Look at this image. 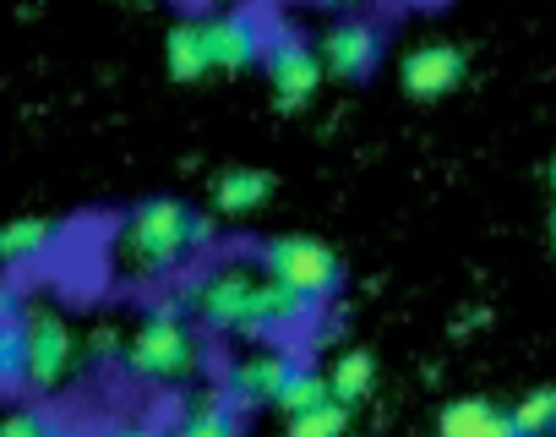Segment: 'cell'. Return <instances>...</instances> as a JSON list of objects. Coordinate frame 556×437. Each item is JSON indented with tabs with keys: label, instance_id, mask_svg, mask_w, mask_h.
<instances>
[{
	"label": "cell",
	"instance_id": "19",
	"mask_svg": "<svg viewBox=\"0 0 556 437\" xmlns=\"http://www.w3.org/2000/svg\"><path fill=\"white\" fill-rule=\"evenodd\" d=\"M344 426H350V404H339V399H323V404L290 415V437H344Z\"/></svg>",
	"mask_w": 556,
	"mask_h": 437
},
{
	"label": "cell",
	"instance_id": "29",
	"mask_svg": "<svg viewBox=\"0 0 556 437\" xmlns=\"http://www.w3.org/2000/svg\"><path fill=\"white\" fill-rule=\"evenodd\" d=\"M551 186H556V164H551Z\"/></svg>",
	"mask_w": 556,
	"mask_h": 437
},
{
	"label": "cell",
	"instance_id": "20",
	"mask_svg": "<svg viewBox=\"0 0 556 437\" xmlns=\"http://www.w3.org/2000/svg\"><path fill=\"white\" fill-rule=\"evenodd\" d=\"M323 399H333V394H328V372L295 366L290 383H285V394H278V410H285V415H301V410H312V404H323Z\"/></svg>",
	"mask_w": 556,
	"mask_h": 437
},
{
	"label": "cell",
	"instance_id": "26",
	"mask_svg": "<svg viewBox=\"0 0 556 437\" xmlns=\"http://www.w3.org/2000/svg\"><path fill=\"white\" fill-rule=\"evenodd\" d=\"M312 7H323V12H355L361 0H312Z\"/></svg>",
	"mask_w": 556,
	"mask_h": 437
},
{
	"label": "cell",
	"instance_id": "23",
	"mask_svg": "<svg viewBox=\"0 0 556 437\" xmlns=\"http://www.w3.org/2000/svg\"><path fill=\"white\" fill-rule=\"evenodd\" d=\"M12 317H28L23 290H17V285H0V323H12Z\"/></svg>",
	"mask_w": 556,
	"mask_h": 437
},
{
	"label": "cell",
	"instance_id": "24",
	"mask_svg": "<svg viewBox=\"0 0 556 437\" xmlns=\"http://www.w3.org/2000/svg\"><path fill=\"white\" fill-rule=\"evenodd\" d=\"M88 350H93V361H110V355H115V350H126V345H121L110 328H99V334L88 339Z\"/></svg>",
	"mask_w": 556,
	"mask_h": 437
},
{
	"label": "cell",
	"instance_id": "13",
	"mask_svg": "<svg viewBox=\"0 0 556 437\" xmlns=\"http://www.w3.org/2000/svg\"><path fill=\"white\" fill-rule=\"evenodd\" d=\"M164 61H169V77L175 83H202L207 72H213V55H207V28L191 17V23H175L169 28V50H164Z\"/></svg>",
	"mask_w": 556,
	"mask_h": 437
},
{
	"label": "cell",
	"instance_id": "21",
	"mask_svg": "<svg viewBox=\"0 0 556 437\" xmlns=\"http://www.w3.org/2000/svg\"><path fill=\"white\" fill-rule=\"evenodd\" d=\"M513 426H518L523 437H545V432H556V388L523 394V404L513 410Z\"/></svg>",
	"mask_w": 556,
	"mask_h": 437
},
{
	"label": "cell",
	"instance_id": "27",
	"mask_svg": "<svg viewBox=\"0 0 556 437\" xmlns=\"http://www.w3.org/2000/svg\"><path fill=\"white\" fill-rule=\"evenodd\" d=\"M50 437H88V432H77V426H55V421H50Z\"/></svg>",
	"mask_w": 556,
	"mask_h": 437
},
{
	"label": "cell",
	"instance_id": "3",
	"mask_svg": "<svg viewBox=\"0 0 556 437\" xmlns=\"http://www.w3.org/2000/svg\"><path fill=\"white\" fill-rule=\"evenodd\" d=\"M262 274H267L273 285H285V290L317 301V307H323V301L339 290V279H344L339 258H333L323 241H312V236H278V241H267V247H262Z\"/></svg>",
	"mask_w": 556,
	"mask_h": 437
},
{
	"label": "cell",
	"instance_id": "18",
	"mask_svg": "<svg viewBox=\"0 0 556 437\" xmlns=\"http://www.w3.org/2000/svg\"><path fill=\"white\" fill-rule=\"evenodd\" d=\"M28 388V328L23 317L0 323V394Z\"/></svg>",
	"mask_w": 556,
	"mask_h": 437
},
{
	"label": "cell",
	"instance_id": "25",
	"mask_svg": "<svg viewBox=\"0 0 556 437\" xmlns=\"http://www.w3.org/2000/svg\"><path fill=\"white\" fill-rule=\"evenodd\" d=\"M104 437H164L159 426H110Z\"/></svg>",
	"mask_w": 556,
	"mask_h": 437
},
{
	"label": "cell",
	"instance_id": "22",
	"mask_svg": "<svg viewBox=\"0 0 556 437\" xmlns=\"http://www.w3.org/2000/svg\"><path fill=\"white\" fill-rule=\"evenodd\" d=\"M0 437H50V421L39 410H17V415L0 421Z\"/></svg>",
	"mask_w": 556,
	"mask_h": 437
},
{
	"label": "cell",
	"instance_id": "14",
	"mask_svg": "<svg viewBox=\"0 0 556 437\" xmlns=\"http://www.w3.org/2000/svg\"><path fill=\"white\" fill-rule=\"evenodd\" d=\"M55 241H61V225H50V218H12L0 230V263H12V269L39 263L45 252H55Z\"/></svg>",
	"mask_w": 556,
	"mask_h": 437
},
{
	"label": "cell",
	"instance_id": "15",
	"mask_svg": "<svg viewBox=\"0 0 556 437\" xmlns=\"http://www.w3.org/2000/svg\"><path fill=\"white\" fill-rule=\"evenodd\" d=\"M175 437H240V404H235L229 394L207 388V394L191 404V415L175 426Z\"/></svg>",
	"mask_w": 556,
	"mask_h": 437
},
{
	"label": "cell",
	"instance_id": "17",
	"mask_svg": "<svg viewBox=\"0 0 556 437\" xmlns=\"http://www.w3.org/2000/svg\"><path fill=\"white\" fill-rule=\"evenodd\" d=\"M371 383H377V361H371L366 350H344V355L333 361V372H328V394H333L339 404H350V410L371 394Z\"/></svg>",
	"mask_w": 556,
	"mask_h": 437
},
{
	"label": "cell",
	"instance_id": "12",
	"mask_svg": "<svg viewBox=\"0 0 556 437\" xmlns=\"http://www.w3.org/2000/svg\"><path fill=\"white\" fill-rule=\"evenodd\" d=\"M437 432L442 437H523L513 426V410H496L491 399H458V404H447L442 421H437Z\"/></svg>",
	"mask_w": 556,
	"mask_h": 437
},
{
	"label": "cell",
	"instance_id": "5",
	"mask_svg": "<svg viewBox=\"0 0 556 437\" xmlns=\"http://www.w3.org/2000/svg\"><path fill=\"white\" fill-rule=\"evenodd\" d=\"M262 66H267L278 110H306L323 88V55L301 34H273L267 50H262Z\"/></svg>",
	"mask_w": 556,
	"mask_h": 437
},
{
	"label": "cell",
	"instance_id": "16",
	"mask_svg": "<svg viewBox=\"0 0 556 437\" xmlns=\"http://www.w3.org/2000/svg\"><path fill=\"white\" fill-rule=\"evenodd\" d=\"M267 191H273L267 170H229V175H218L213 202H218V213H251L267 202Z\"/></svg>",
	"mask_w": 556,
	"mask_h": 437
},
{
	"label": "cell",
	"instance_id": "9",
	"mask_svg": "<svg viewBox=\"0 0 556 437\" xmlns=\"http://www.w3.org/2000/svg\"><path fill=\"white\" fill-rule=\"evenodd\" d=\"M295 366H301V361H295V355H285V350H251V355H240V361H235V372H229L224 394H229L240 410L278 404V394H285V383H290V372H295Z\"/></svg>",
	"mask_w": 556,
	"mask_h": 437
},
{
	"label": "cell",
	"instance_id": "11",
	"mask_svg": "<svg viewBox=\"0 0 556 437\" xmlns=\"http://www.w3.org/2000/svg\"><path fill=\"white\" fill-rule=\"evenodd\" d=\"M464 83V50L458 45H420L404 61V88L409 99H442Z\"/></svg>",
	"mask_w": 556,
	"mask_h": 437
},
{
	"label": "cell",
	"instance_id": "2",
	"mask_svg": "<svg viewBox=\"0 0 556 437\" xmlns=\"http://www.w3.org/2000/svg\"><path fill=\"white\" fill-rule=\"evenodd\" d=\"M121 361H126V372H131L137 383L175 388V383H186V377L197 372L202 350H197V334L186 328L180 307L169 301V307H159V312H148V317L137 323V334L126 339Z\"/></svg>",
	"mask_w": 556,
	"mask_h": 437
},
{
	"label": "cell",
	"instance_id": "28",
	"mask_svg": "<svg viewBox=\"0 0 556 437\" xmlns=\"http://www.w3.org/2000/svg\"><path fill=\"white\" fill-rule=\"evenodd\" d=\"M551 241H556V213H551Z\"/></svg>",
	"mask_w": 556,
	"mask_h": 437
},
{
	"label": "cell",
	"instance_id": "10",
	"mask_svg": "<svg viewBox=\"0 0 556 437\" xmlns=\"http://www.w3.org/2000/svg\"><path fill=\"white\" fill-rule=\"evenodd\" d=\"M202 28H207V55H213L218 72H251L267 50V34L251 12H224V17H213Z\"/></svg>",
	"mask_w": 556,
	"mask_h": 437
},
{
	"label": "cell",
	"instance_id": "4",
	"mask_svg": "<svg viewBox=\"0 0 556 437\" xmlns=\"http://www.w3.org/2000/svg\"><path fill=\"white\" fill-rule=\"evenodd\" d=\"M23 328H28V388L55 394V388L77 372L83 345H77L72 323H66L55 307H34V312L23 317Z\"/></svg>",
	"mask_w": 556,
	"mask_h": 437
},
{
	"label": "cell",
	"instance_id": "6",
	"mask_svg": "<svg viewBox=\"0 0 556 437\" xmlns=\"http://www.w3.org/2000/svg\"><path fill=\"white\" fill-rule=\"evenodd\" d=\"M312 323H317V301H306V296H295L285 285H273V279H256L240 334L245 339H290V334H301Z\"/></svg>",
	"mask_w": 556,
	"mask_h": 437
},
{
	"label": "cell",
	"instance_id": "8",
	"mask_svg": "<svg viewBox=\"0 0 556 437\" xmlns=\"http://www.w3.org/2000/svg\"><path fill=\"white\" fill-rule=\"evenodd\" d=\"M317 55H323V72H333V77H344V83H366V77L382 66V34H377L371 23H361V17H339V23L323 34Z\"/></svg>",
	"mask_w": 556,
	"mask_h": 437
},
{
	"label": "cell",
	"instance_id": "7",
	"mask_svg": "<svg viewBox=\"0 0 556 437\" xmlns=\"http://www.w3.org/2000/svg\"><path fill=\"white\" fill-rule=\"evenodd\" d=\"M251 290H256V274H251V269H213V274L197 279L191 312H197L202 328H213V334H240L245 307H251Z\"/></svg>",
	"mask_w": 556,
	"mask_h": 437
},
{
	"label": "cell",
	"instance_id": "30",
	"mask_svg": "<svg viewBox=\"0 0 556 437\" xmlns=\"http://www.w3.org/2000/svg\"><path fill=\"white\" fill-rule=\"evenodd\" d=\"M126 7H142V0H126Z\"/></svg>",
	"mask_w": 556,
	"mask_h": 437
},
{
	"label": "cell",
	"instance_id": "1",
	"mask_svg": "<svg viewBox=\"0 0 556 437\" xmlns=\"http://www.w3.org/2000/svg\"><path fill=\"white\" fill-rule=\"evenodd\" d=\"M213 241V218L175 202V197H148L126 213L121 225V247H115V263L137 279L148 274H169L186 252L207 247Z\"/></svg>",
	"mask_w": 556,
	"mask_h": 437
}]
</instances>
